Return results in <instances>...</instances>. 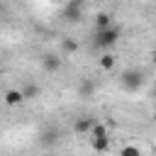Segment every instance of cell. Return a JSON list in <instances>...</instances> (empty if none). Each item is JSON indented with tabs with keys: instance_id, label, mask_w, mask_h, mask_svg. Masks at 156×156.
Returning a JSON list of instances; mask_svg holds the SVG:
<instances>
[{
	"instance_id": "cell-1",
	"label": "cell",
	"mask_w": 156,
	"mask_h": 156,
	"mask_svg": "<svg viewBox=\"0 0 156 156\" xmlns=\"http://www.w3.org/2000/svg\"><path fill=\"white\" fill-rule=\"evenodd\" d=\"M122 37V29L117 24L112 27H105V29H95L93 32V46L95 49H112Z\"/></svg>"
},
{
	"instance_id": "cell-2",
	"label": "cell",
	"mask_w": 156,
	"mask_h": 156,
	"mask_svg": "<svg viewBox=\"0 0 156 156\" xmlns=\"http://www.w3.org/2000/svg\"><path fill=\"white\" fill-rule=\"evenodd\" d=\"M144 83H146V73L139 71V68H127V71L119 76V85H122V90H127V93L141 90Z\"/></svg>"
},
{
	"instance_id": "cell-3",
	"label": "cell",
	"mask_w": 156,
	"mask_h": 156,
	"mask_svg": "<svg viewBox=\"0 0 156 156\" xmlns=\"http://www.w3.org/2000/svg\"><path fill=\"white\" fill-rule=\"evenodd\" d=\"M61 15H63V20H68V22H78L80 15H83V5H80L78 0H71V2H66V5L61 7Z\"/></svg>"
},
{
	"instance_id": "cell-4",
	"label": "cell",
	"mask_w": 156,
	"mask_h": 156,
	"mask_svg": "<svg viewBox=\"0 0 156 156\" xmlns=\"http://www.w3.org/2000/svg\"><path fill=\"white\" fill-rule=\"evenodd\" d=\"M61 66H63V61L58 58V54H44L41 56V68L46 73H58Z\"/></svg>"
},
{
	"instance_id": "cell-5",
	"label": "cell",
	"mask_w": 156,
	"mask_h": 156,
	"mask_svg": "<svg viewBox=\"0 0 156 156\" xmlns=\"http://www.w3.org/2000/svg\"><path fill=\"white\" fill-rule=\"evenodd\" d=\"M58 139H61V132H58L54 124H49V127L39 134V146H54Z\"/></svg>"
},
{
	"instance_id": "cell-6",
	"label": "cell",
	"mask_w": 156,
	"mask_h": 156,
	"mask_svg": "<svg viewBox=\"0 0 156 156\" xmlns=\"http://www.w3.org/2000/svg\"><path fill=\"white\" fill-rule=\"evenodd\" d=\"M76 90H78V98H90V95L98 90V83H95L93 78H80Z\"/></svg>"
},
{
	"instance_id": "cell-7",
	"label": "cell",
	"mask_w": 156,
	"mask_h": 156,
	"mask_svg": "<svg viewBox=\"0 0 156 156\" xmlns=\"http://www.w3.org/2000/svg\"><path fill=\"white\" fill-rule=\"evenodd\" d=\"M2 100H5V105H10V107H15V105H22V102H24V98H22V90H20V88H10V90L2 95Z\"/></svg>"
},
{
	"instance_id": "cell-8",
	"label": "cell",
	"mask_w": 156,
	"mask_h": 156,
	"mask_svg": "<svg viewBox=\"0 0 156 156\" xmlns=\"http://www.w3.org/2000/svg\"><path fill=\"white\" fill-rule=\"evenodd\" d=\"M95 122L98 119H93V117H80V119H76L73 129H76V134H90V129H93Z\"/></svg>"
},
{
	"instance_id": "cell-9",
	"label": "cell",
	"mask_w": 156,
	"mask_h": 156,
	"mask_svg": "<svg viewBox=\"0 0 156 156\" xmlns=\"http://www.w3.org/2000/svg\"><path fill=\"white\" fill-rule=\"evenodd\" d=\"M90 146L102 154V151L110 149V136H90Z\"/></svg>"
},
{
	"instance_id": "cell-10",
	"label": "cell",
	"mask_w": 156,
	"mask_h": 156,
	"mask_svg": "<svg viewBox=\"0 0 156 156\" xmlns=\"http://www.w3.org/2000/svg\"><path fill=\"white\" fill-rule=\"evenodd\" d=\"M98 63H100L102 71H112V68L117 66V56H112V54H102V56L98 58Z\"/></svg>"
},
{
	"instance_id": "cell-11",
	"label": "cell",
	"mask_w": 156,
	"mask_h": 156,
	"mask_svg": "<svg viewBox=\"0 0 156 156\" xmlns=\"http://www.w3.org/2000/svg\"><path fill=\"white\" fill-rule=\"evenodd\" d=\"M105 27H112V15L98 12V15H95V29H105Z\"/></svg>"
},
{
	"instance_id": "cell-12",
	"label": "cell",
	"mask_w": 156,
	"mask_h": 156,
	"mask_svg": "<svg viewBox=\"0 0 156 156\" xmlns=\"http://www.w3.org/2000/svg\"><path fill=\"white\" fill-rule=\"evenodd\" d=\"M61 51H63V54H76V51H78V41L71 39V37H63V39H61Z\"/></svg>"
},
{
	"instance_id": "cell-13",
	"label": "cell",
	"mask_w": 156,
	"mask_h": 156,
	"mask_svg": "<svg viewBox=\"0 0 156 156\" xmlns=\"http://www.w3.org/2000/svg\"><path fill=\"white\" fill-rule=\"evenodd\" d=\"M39 93H41V88H39V85H34V83H27V85L22 88V98H24V100H32V98H37Z\"/></svg>"
},
{
	"instance_id": "cell-14",
	"label": "cell",
	"mask_w": 156,
	"mask_h": 156,
	"mask_svg": "<svg viewBox=\"0 0 156 156\" xmlns=\"http://www.w3.org/2000/svg\"><path fill=\"white\" fill-rule=\"evenodd\" d=\"M119 156H141V149L134 146V144H127V146L119 149Z\"/></svg>"
},
{
	"instance_id": "cell-15",
	"label": "cell",
	"mask_w": 156,
	"mask_h": 156,
	"mask_svg": "<svg viewBox=\"0 0 156 156\" xmlns=\"http://www.w3.org/2000/svg\"><path fill=\"white\" fill-rule=\"evenodd\" d=\"M90 136H110V134H107V127L102 122H95L93 129H90Z\"/></svg>"
},
{
	"instance_id": "cell-16",
	"label": "cell",
	"mask_w": 156,
	"mask_h": 156,
	"mask_svg": "<svg viewBox=\"0 0 156 156\" xmlns=\"http://www.w3.org/2000/svg\"><path fill=\"white\" fill-rule=\"evenodd\" d=\"M151 58H154V63H156V51H154V56H151Z\"/></svg>"
},
{
	"instance_id": "cell-17",
	"label": "cell",
	"mask_w": 156,
	"mask_h": 156,
	"mask_svg": "<svg viewBox=\"0 0 156 156\" xmlns=\"http://www.w3.org/2000/svg\"><path fill=\"white\" fill-rule=\"evenodd\" d=\"M154 122H156V107H154Z\"/></svg>"
}]
</instances>
